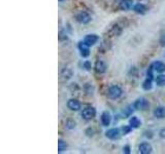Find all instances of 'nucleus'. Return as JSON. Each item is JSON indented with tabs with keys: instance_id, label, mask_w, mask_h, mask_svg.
<instances>
[{
	"instance_id": "nucleus-1",
	"label": "nucleus",
	"mask_w": 165,
	"mask_h": 154,
	"mask_svg": "<svg viewBox=\"0 0 165 154\" xmlns=\"http://www.w3.org/2000/svg\"><path fill=\"white\" fill-rule=\"evenodd\" d=\"M121 96H122V90L119 87H117V85H114V87H109V90H108V97L111 99H114V100H116V99L120 98Z\"/></svg>"
},
{
	"instance_id": "nucleus-2",
	"label": "nucleus",
	"mask_w": 165,
	"mask_h": 154,
	"mask_svg": "<svg viewBox=\"0 0 165 154\" xmlns=\"http://www.w3.org/2000/svg\"><path fill=\"white\" fill-rule=\"evenodd\" d=\"M95 115H96V111H95V109L92 108V107L86 108L85 110H83V112H82L83 118H85L86 120H90V119L94 118Z\"/></svg>"
},
{
	"instance_id": "nucleus-3",
	"label": "nucleus",
	"mask_w": 165,
	"mask_h": 154,
	"mask_svg": "<svg viewBox=\"0 0 165 154\" xmlns=\"http://www.w3.org/2000/svg\"><path fill=\"white\" fill-rule=\"evenodd\" d=\"M149 107V102L145 98H140L134 103V108L136 110H146Z\"/></svg>"
},
{
	"instance_id": "nucleus-4",
	"label": "nucleus",
	"mask_w": 165,
	"mask_h": 154,
	"mask_svg": "<svg viewBox=\"0 0 165 154\" xmlns=\"http://www.w3.org/2000/svg\"><path fill=\"white\" fill-rule=\"evenodd\" d=\"M120 129H111L106 132V137L108 139H112V140H116V139H119L120 138Z\"/></svg>"
},
{
	"instance_id": "nucleus-5",
	"label": "nucleus",
	"mask_w": 165,
	"mask_h": 154,
	"mask_svg": "<svg viewBox=\"0 0 165 154\" xmlns=\"http://www.w3.org/2000/svg\"><path fill=\"white\" fill-rule=\"evenodd\" d=\"M98 36L95 35V34H91V35H87L85 37V40H84V42L87 44L88 46H91V45H94L96 42L98 41Z\"/></svg>"
},
{
	"instance_id": "nucleus-6",
	"label": "nucleus",
	"mask_w": 165,
	"mask_h": 154,
	"mask_svg": "<svg viewBox=\"0 0 165 154\" xmlns=\"http://www.w3.org/2000/svg\"><path fill=\"white\" fill-rule=\"evenodd\" d=\"M77 20L80 23H82V24H87V23H89L91 21V17L87 12H81V14L77 15Z\"/></svg>"
},
{
	"instance_id": "nucleus-7",
	"label": "nucleus",
	"mask_w": 165,
	"mask_h": 154,
	"mask_svg": "<svg viewBox=\"0 0 165 154\" xmlns=\"http://www.w3.org/2000/svg\"><path fill=\"white\" fill-rule=\"evenodd\" d=\"M67 106L69 109H71L73 111H78L81 109V103L77 100H69L67 103Z\"/></svg>"
},
{
	"instance_id": "nucleus-8",
	"label": "nucleus",
	"mask_w": 165,
	"mask_h": 154,
	"mask_svg": "<svg viewBox=\"0 0 165 154\" xmlns=\"http://www.w3.org/2000/svg\"><path fill=\"white\" fill-rule=\"evenodd\" d=\"M112 121V116L111 114H109V112H103L101 115V122L102 124L104 125V126H107V125H109Z\"/></svg>"
},
{
	"instance_id": "nucleus-9",
	"label": "nucleus",
	"mask_w": 165,
	"mask_h": 154,
	"mask_svg": "<svg viewBox=\"0 0 165 154\" xmlns=\"http://www.w3.org/2000/svg\"><path fill=\"white\" fill-rule=\"evenodd\" d=\"M78 48H80L81 51V54H82L83 57H88L89 54H90V51H89V46L86 44L85 42H81L78 44Z\"/></svg>"
},
{
	"instance_id": "nucleus-10",
	"label": "nucleus",
	"mask_w": 165,
	"mask_h": 154,
	"mask_svg": "<svg viewBox=\"0 0 165 154\" xmlns=\"http://www.w3.org/2000/svg\"><path fill=\"white\" fill-rule=\"evenodd\" d=\"M139 152L143 154H149L152 152V146L149 143H143L139 146Z\"/></svg>"
},
{
	"instance_id": "nucleus-11",
	"label": "nucleus",
	"mask_w": 165,
	"mask_h": 154,
	"mask_svg": "<svg viewBox=\"0 0 165 154\" xmlns=\"http://www.w3.org/2000/svg\"><path fill=\"white\" fill-rule=\"evenodd\" d=\"M155 71L157 72H164L165 71V64L162 62H155L152 66Z\"/></svg>"
},
{
	"instance_id": "nucleus-12",
	"label": "nucleus",
	"mask_w": 165,
	"mask_h": 154,
	"mask_svg": "<svg viewBox=\"0 0 165 154\" xmlns=\"http://www.w3.org/2000/svg\"><path fill=\"white\" fill-rule=\"evenodd\" d=\"M95 69L98 73H104L106 71V65L104 62L102 61H98L95 65Z\"/></svg>"
},
{
	"instance_id": "nucleus-13",
	"label": "nucleus",
	"mask_w": 165,
	"mask_h": 154,
	"mask_svg": "<svg viewBox=\"0 0 165 154\" xmlns=\"http://www.w3.org/2000/svg\"><path fill=\"white\" fill-rule=\"evenodd\" d=\"M154 115L157 118H164L165 117V108L164 107H158L154 111Z\"/></svg>"
},
{
	"instance_id": "nucleus-14",
	"label": "nucleus",
	"mask_w": 165,
	"mask_h": 154,
	"mask_svg": "<svg viewBox=\"0 0 165 154\" xmlns=\"http://www.w3.org/2000/svg\"><path fill=\"white\" fill-rule=\"evenodd\" d=\"M120 6L122 9H130L132 6V0H121Z\"/></svg>"
},
{
	"instance_id": "nucleus-15",
	"label": "nucleus",
	"mask_w": 165,
	"mask_h": 154,
	"mask_svg": "<svg viewBox=\"0 0 165 154\" xmlns=\"http://www.w3.org/2000/svg\"><path fill=\"white\" fill-rule=\"evenodd\" d=\"M134 10L136 12H138V14H145L146 10V7L143 4L138 3V4L134 5Z\"/></svg>"
},
{
	"instance_id": "nucleus-16",
	"label": "nucleus",
	"mask_w": 165,
	"mask_h": 154,
	"mask_svg": "<svg viewBox=\"0 0 165 154\" xmlns=\"http://www.w3.org/2000/svg\"><path fill=\"white\" fill-rule=\"evenodd\" d=\"M140 120L137 118V117H132L131 119H130V126L131 127H134V129H137L138 126L140 125Z\"/></svg>"
},
{
	"instance_id": "nucleus-17",
	"label": "nucleus",
	"mask_w": 165,
	"mask_h": 154,
	"mask_svg": "<svg viewBox=\"0 0 165 154\" xmlns=\"http://www.w3.org/2000/svg\"><path fill=\"white\" fill-rule=\"evenodd\" d=\"M67 148V144L64 142L63 140H59L58 142V151L59 152H63V151L66 150Z\"/></svg>"
},
{
	"instance_id": "nucleus-18",
	"label": "nucleus",
	"mask_w": 165,
	"mask_h": 154,
	"mask_svg": "<svg viewBox=\"0 0 165 154\" xmlns=\"http://www.w3.org/2000/svg\"><path fill=\"white\" fill-rule=\"evenodd\" d=\"M156 83L159 87H164L165 85V75H159L156 78Z\"/></svg>"
},
{
	"instance_id": "nucleus-19",
	"label": "nucleus",
	"mask_w": 165,
	"mask_h": 154,
	"mask_svg": "<svg viewBox=\"0 0 165 154\" xmlns=\"http://www.w3.org/2000/svg\"><path fill=\"white\" fill-rule=\"evenodd\" d=\"M143 90H151V88H152V79H151V78H148V79L143 82Z\"/></svg>"
},
{
	"instance_id": "nucleus-20",
	"label": "nucleus",
	"mask_w": 165,
	"mask_h": 154,
	"mask_svg": "<svg viewBox=\"0 0 165 154\" xmlns=\"http://www.w3.org/2000/svg\"><path fill=\"white\" fill-rule=\"evenodd\" d=\"M122 130H123V133H124V135H126L130 132V130H131V127H123Z\"/></svg>"
},
{
	"instance_id": "nucleus-21",
	"label": "nucleus",
	"mask_w": 165,
	"mask_h": 154,
	"mask_svg": "<svg viewBox=\"0 0 165 154\" xmlns=\"http://www.w3.org/2000/svg\"><path fill=\"white\" fill-rule=\"evenodd\" d=\"M67 124H70V125H67L68 129H72V127L75 126V122H73V121H68Z\"/></svg>"
},
{
	"instance_id": "nucleus-22",
	"label": "nucleus",
	"mask_w": 165,
	"mask_h": 154,
	"mask_svg": "<svg viewBox=\"0 0 165 154\" xmlns=\"http://www.w3.org/2000/svg\"><path fill=\"white\" fill-rule=\"evenodd\" d=\"M159 135H160L161 138L165 139V129H162L160 130V133H159Z\"/></svg>"
},
{
	"instance_id": "nucleus-23",
	"label": "nucleus",
	"mask_w": 165,
	"mask_h": 154,
	"mask_svg": "<svg viewBox=\"0 0 165 154\" xmlns=\"http://www.w3.org/2000/svg\"><path fill=\"white\" fill-rule=\"evenodd\" d=\"M85 67H86V69H87V70H90V69H91L90 62H86V63H85Z\"/></svg>"
},
{
	"instance_id": "nucleus-24",
	"label": "nucleus",
	"mask_w": 165,
	"mask_h": 154,
	"mask_svg": "<svg viewBox=\"0 0 165 154\" xmlns=\"http://www.w3.org/2000/svg\"><path fill=\"white\" fill-rule=\"evenodd\" d=\"M160 43H161V45L165 46V36H163V37L161 38V40H160Z\"/></svg>"
},
{
	"instance_id": "nucleus-25",
	"label": "nucleus",
	"mask_w": 165,
	"mask_h": 154,
	"mask_svg": "<svg viewBox=\"0 0 165 154\" xmlns=\"http://www.w3.org/2000/svg\"><path fill=\"white\" fill-rule=\"evenodd\" d=\"M124 150H125V152L126 153H129L130 151H129V146H126V147L124 148Z\"/></svg>"
},
{
	"instance_id": "nucleus-26",
	"label": "nucleus",
	"mask_w": 165,
	"mask_h": 154,
	"mask_svg": "<svg viewBox=\"0 0 165 154\" xmlns=\"http://www.w3.org/2000/svg\"><path fill=\"white\" fill-rule=\"evenodd\" d=\"M60 1H63V0H60Z\"/></svg>"
}]
</instances>
